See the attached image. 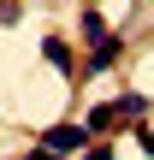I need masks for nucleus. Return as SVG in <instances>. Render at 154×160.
<instances>
[{"label": "nucleus", "instance_id": "obj_1", "mask_svg": "<svg viewBox=\"0 0 154 160\" xmlns=\"http://www.w3.org/2000/svg\"><path fill=\"white\" fill-rule=\"evenodd\" d=\"M89 137H95L89 125H53V131L42 137V148H53V154H83V148H89Z\"/></svg>", "mask_w": 154, "mask_h": 160}, {"label": "nucleus", "instance_id": "obj_2", "mask_svg": "<svg viewBox=\"0 0 154 160\" xmlns=\"http://www.w3.org/2000/svg\"><path fill=\"white\" fill-rule=\"evenodd\" d=\"M42 53H47V65H53V71H71V42L47 36V48H42Z\"/></svg>", "mask_w": 154, "mask_h": 160}, {"label": "nucleus", "instance_id": "obj_3", "mask_svg": "<svg viewBox=\"0 0 154 160\" xmlns=\"http://www.w3.org/2000/svg\"><path fill=\"white\" fill-rule=\"evenodd\" d=\"M113 125H119V101H113V107H95V113H89V131H113Z\"/></svg>", "mask_w": 154, "mask_h": 160}, {"label": "nucleus", "instance_id": "obj_4", "mask_svg": "<svg viewBox=\"0 0 154 160\" xmlns=\"http://www.w3.org/2000/svg\"><path fill=\"white\" fill-rule=\"evenodd\" d=\"M83 36H89V42H95V48H101V42H113V30H107V24H101V18H95V12H89V18H83Z\"/></svg>", "mask_w": 154, "mask_h": 160}, {"label": "nucleus", "instance_id": "obj_5", "mask_svg": "<svg viewBox=\"0 0 154 160\" xmlns=\"http://www.w3.org/2000/svg\"><path fill=\"white\" fill-rule=\"evenodd\" d=\"M142 113H148L142 95H119V119H142Z\"/></svg>", "mask_w": 154, "mask_h": 160}, {"label": "nucleus", "instance_id": "obj_6", "mask_svg": "<svg viewBox=\"0 0 154 160\" xmlns=\"http://www.w3.org/2000/svg\"><path fill=\"white\" fill-rule=\"evenodd\" d=\"M113 59H119V48H113V42H101V48H95V71H107Z\"/></svg>", "mask_w": 154, "mask_h": 160}, {"label": "nucleus", "instance_id": "obj_7", "mask_svg": "<svg viewBox=\"0 0 154 160\" xmlns=\"http://www.w3.org/2000/svg\"><path fill=\"white\" fill-rule=\"evenodd\" d=\"M24 160H65V154H53V148H30Z\"/></svg>", "mask_w": 154, "mask_h": 160}, {"label": "nucleus", "instance_id": "obj_8", "mask_svg": "<svg viewBox=\"0 0 154 160\" xmlns=\"http://www.w3.org/2000/svg\"><path fill=\"white\" fill-rule=\"evenodd\" d=\"M83 160H113V148L101 142V148H89V154H83Z\"/></svg>", "mask_w": 154, "mask_h": 160}, {"label": "nucleus", "instance_id": "obj_9", "mask_svg": "<svg viewBox=\"0 0 154 160\" xmlns=\"http://www.w3.org/2000/svg\"><path fill=\"white\" fill-rule=\"evenodd\" d=\"M142 154H148V160H154V131H142Z\"/></svg>", "mask_w": 154, "mask_h": 160}]
</instances>
